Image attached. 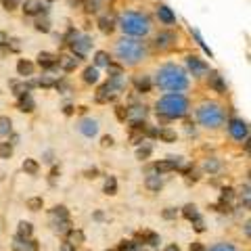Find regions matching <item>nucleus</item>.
Returning a JSON list of instances; mask_svg holds the SVG:
<instances>
[{"instance_id":"f257e3e1","label":"nucleus","mask_w":251,"mask_h":251,"mask_svg":"<svg viewBox=\"0 0 251 251\" xmlns=\"http://www.w3.org/2000/svg\"><path fill=\"white\" fill-rule=\"evenodd\" d=\"M111 59H115L122 67L128 69H136L140 67L145 61L151 57V44L140 40V38H132V36H120L111 42Z\"/></svg>"},{"instance_id":"f03ea898","label":"nucleus","mask_w":251,"mask_h":251,"mask_svg":"<svg viewBox=\"0 0 251 251\" xmlns=\"http://www.w3.org/2000/svg\"><path fill=\"white\" fill-rule=\"evenodd\" d=\"M151 77L155 88L166 92H186L193 84L191 74L182 65H176V63H163V65L157 67V72Z\"/></svg>"},{"instance_id":"7ed1b4c3","label":"nucleus","mask_w":251,"mask_h":251,"mask_svg":"<svg viewBox=\"0 0 251 251\" xmlns=\"http://www.w3.org/2000/svg\"><path fill=\"white\" fill-rule=\"evenodd\" d=\"M115 25L122 29L124 36H132V38H140L145 40L155 31V23L151 19V15H147L145 11H122L117 15Z\"/></svg>"},{"instance_id":"20e7f679","label":"nucleus","mask_w":251,"mask_h":251,"mask_svg":"<svg viewBox=\"0 0 251 251\" xmlns=\"http://www.w3.org/2000/svg\"><path fill=\"white\" fill-rule=\"evenodd\" d=\"M195 120L203 130L216 132L220 128H224L228 122V109H226L220 100H201L195 107Z\"/></svg>"},{"instance_id":"39448f33","label":"nucleus","mask_w":251,"mask_h":251,"mask_svg":"<svg viewBox=\"0 0 251 251\" xmlns=\"http://www.w3.org/2000/svg\"><path fill=\"white\" fill-rule=\"evenodd\" d=\"M188 111H191V99L182 92H168L155 103V113L161 122L180 120V117H186Z\"/></svg>"},{"instance_id":"423d86ee","label":"nucleus","mask_w":251,"mask_h":251,"mask_svg":"<svg viewBox=\"0 0 251 251\" xmlns=\"http://www.w3.org/2000/svg\"><path fill=\"white\" fill-rule=\"evenodd\" d=\"M176 46H178V34L172 27H166V29L157 31L155 38H153V49L159 50V52L174 50Z\"/></svg>"},{"instance_id":"0eeeda50","label":"nucleus","mask_w":251,"mask_h":251,"mask_svg":"<svg viewBox=\"0 0 251 251\" xmlns=\"http://www.w3.org/2000/svg\"><path fill=\"white\" fill-rule=\"evenodd\" d=\"M226 128H228V134L232 140L237 143H243V140H249V126L245 120L241 117H232V120L226 122Z\"/></svg>"},{"instance_id":"6e6552de","label":"nucleus","mask_w":251,"mask_h":251,"mask_svg":"<svg viewBox=\"0 0 251 251\" xmlns=\"http://www.w3.org/2000/svg\"><path fill=\"white\" fill-rule=\"evenodd\" d=\"M69 49H72V52H74V57L75 59H80V61H84V57L88 54V50L92 49V40L88 36H74L72 40H69Z\"/></svg>"},{"instance_id":"1a4fd4ad","label":"nucleus","mask_w":251,"mask_h":251,"mask_svg":"<svg viewBox=\"0 0 251 251\" xmlns=\"http://www.w3.org/2000/svg\"><path fill=\"white\" fill-rule=\"evenodd\" d=\"M186 67H188V72L193 74V77H203V75H207L209 72V65L203 59L199 57H186Z\"/></svg>"},{"instance_id":"9d476101","label":"nucleus","mask_w":251,"mask_h":251,"mask_svg":"<svg viewBox=\"0 0 251 251\" xmlns=\"http://www.w3.org/2000/svg\"><path fill=\"white\" fill-rule=\"evenodd\" d=\"M77 132L84 134L86 138H94L99 134V122L92 120V117H82V120L77 122Z\"/></svg>"},{"instance_id":"9b49d317","label":"nucleus","mask_w":251,"mask_h":251,"mask_svg":"<svg viewBox=\"0 0 251 251\" xmlns=\"http://www.w3.org/2000/svg\"><path fill=\"white\" fill-rule=\"evenodd\" d=\"M23 13L27 17H40V15L49 13V9H46V4H42V0H25L23 2Z\"/></svg>"},{"instance_id":"f8f14e48","label":"nucleus","mask_w":251,"mask_h":251,"mask_svg":"<svg viewBox=\"0 0 251 251\" xmlns=\"http://www.w3.org/2000/svg\"><path fill=\"white\" fill-rule=\"evenodd\" d=\"M155 15H157V19H159L161 25H166V27H172V25L176 23V15H174V11H172L170 6H166V4H157Z\"/></svg>"},{"instance_id":"ddd939ff","label":"nucleus","mask_w":251,"mask_h":251,"mask_svg":"<svg viewBox=\"0 0 251 251\" xmlns=\"http://www.w3.org/2000/svg\"><path fill=\"white\" fill-rule=\"evenodd\" d=\"M132 84H134L136 92H140V94H147L153 90V77L149 74H136L132 77Z\"/></svg>"},{"instance_id":"4468645a","label":"nucleus","mask_w":251,"mask_h":251,"mask_svg":"<svg viewBox=\"0 0 251 251\" xmlns=\"http://www.w3.org/2000/svg\"><path fill=\"white\" fill-rule=\"evenodd\" d=\"M38 67H42L44 72H52L59 67V54L52 52H40L38 54Z\"/></svg>"},{"instance_id":"2eb2a0df","label":"nucleus","mask_w":251,"mask_h":251,"mask_svg":"<svg viewBox=\"0 0 251 251\" xmlns=\"http://www.w3.org/2000/svg\"><path fill=\"white\" fill-rule=\"evenodd\" d=\"M207 86L218 94H226V82L218 72H207Z\"/></svg>"},{"instance_id":"dca6fc26","label":"nucleus","mask_w":251,"mask_h":251,"mask_svg":"<svg viewBox=\"0 0 251 251\" xmlns=\"http://www.w3.org/2000/svg\"><path fill=\"white\" fill-rule=\"evenodd\" d=\"M94 99H97V103H109V100H115V99H117V94H115L111 88H109V84L105 82V84L97 90V97H94Z\"/></svg>"},{"instance_id":"f3484780","label":"nucleus","mask_w":251,"mask_h":251,"mask_svg":"<svg viewBox=\"0 0 251 251\" xmlns=\"http://www.w3.org/2000/svg\"><path fill=\"white\" fill-rule=\"evenodd\" d=\"M34 72H36V63H31L27 59H19L17 61V74L23 75V77H34Z\"/></svg>"},{"instance_id":"a211bd4d","label":"nucleus","mask_w":251,"mask_h":251,"mask_svg":"<svg viewBox=\"0 0 251 251\" xmlns=\"http://www.w3.org/2000/svg\"><path fill=\"white\" fill-rule=\"evenodd\" d=\"M50 228H52V232H57V234H61V237H65V234L72 230V220H50Z\"/></svg>"},{"instance_id":"6ab92c4d","label":"nucleus","mask_w":251,"mask_h":251,"mask_svg":"<svg viewBox=\"0 0 251 251\" xmlns=\"http://www.w3.org/2000/svg\"><path fill=\"white\" fill-rule=\"evenodd\" d=\"M145 186H147V191H151V193H159L163 188V178L159 174H149L145 178Z\"/></svg>"},{"instance_id":"aec40b11","label":"nucleus","mask_w":251,"mask_h":251,"mask_svg":"<svg viewBox=\"0 0 251 251\" xmlns=\"http://www.w3.org/2000/svg\"><path fill=\"white\" fill-rule=\"evenodd\" d=\"M77 63H80V59H75L74 54H65V57H59V67H61L65 74L74 72V69L77 67Z\"/></svg>"},{"instance_id":"412c9836","label":"nucleus","mask_w":251,"mask_h":251,"mask_svg":"<svg viewBox=\"0 0 251 251\" xmlns=\"http://www.w3.org/2000/svg\"><path fill=\"white\" fill-rule=\"evenodd\" d=\"M203 172H205V174H218L220 170H222V161L218 159V157H207L205 161H203Z\"/></svg>"},{"instance_id":"4be33fe9","label":"nucleus","mask_w":251,"mask_h":251,"mask_svg":"<svg viewBox=\"0 0 251 251\" xmlns=\"http://www.w3.org/2000/svg\"><path fill=\"white\" fill-rule=\"evenodd\" d=\"M19 99V109L23 113H31L36 109V100L31 99V94L29 92H25V94H21V97H17Z\"/></svg>"},{"instance_id":"5701e85b","label":"nucleus","mask_w":251,"mask_h":251,"mask_svg":"<svg viewBox=\"0 0 251 251\" xmlns=\"http://www.w3.org/2000/svg\"><path fill=\"white\" fill-rule=\"evenodd\" d=\"M147 107L145 105H132L128 107V120L130 122H134V120H145L147 117Z\"/></svg>"},{"instance_id":"b1692460","label":"nucleus","mask_w":251,"mask_h":251,"mask_svg":"<svg viewBox=\"0 0 251 251\" xmlns=\"http://www.w3.org/2000/svg\"><path fill=\"white\" fill-rule=\"evenodd\" d=\"M99 29L103 31V34H113L115 21L111 17H107V15H100V17H99Z\"/></svg>"},{"instance_id":"393cba45","label":"nucleus","mask_w":251,"mask_h":251,"mask_svg":"<svg viewBox=\"0 0 251 251\" xmlns=\"http://www.w3.org/2000/svg\"><path fill=\"white\" fill-rule=\"evenodd\" d=\"M82 80L86 82V84H97L99 80H100V75H99V67H86L84 69V74H82Z\"/></svg>"},{"instance_id":"a878e982","label":"nucleus","mask_w":251,"mask_h":251,"mask_svg":"<svg viewBox=\"0 0 251 251\" xmlns=\"http://www.w3.org/2000/svg\"><path fill=\"white\" fill-rule=\"evenodd\" d=\"M207 251H241V249L230 241H218L211 247H207Z\"/></svg>"},{"instance_id":"bb28decb","label":"nucleus","mask_w":251,"mask_h":251,"mask_svg":"<svg viewBox=\"0 0 251 251\" xmlns=\"http://www.w3.org/2000/svg\"><path fill=\"white\" fill-rule=\"evenodd\" d=\"M111 61L113 59L107 50H97V54H94V67H107Z\"/></svg>"},{"instance_id":"cd10ccee","label":"nucleus","mask_w":251,"mask_h":251,"mask_svg":"<svg viewBox=\"0 0 251 251\" xmlns=\"http://www.w3.org/2000/svg\"><path fill=\"white\" fill-rule=\"evenodd\" d=\"M11 134H13V122H11V117L0 115V136L6 138V136H11Z\"/></svg>"},{"instance_id":"c85d7f7f","label":"nucleus","mask_w":251,"mask_h":251,"mask_svg":"<svg viewBox=\"0 0 251 251\" xmlns=\"http://www.w3.org/2000/svg\"><path fill=\"white\" fill-rule=\"evenodd\" d=\"M157 138H161L163 143H176V138H178V134H176V130H172V128H159V134H157Z\"/></svg>"},{"instance_id":"c756f323","label":"nucleus","mask_w":251,"mask_h":251,"mask_svg":"<svg viewBox=\"0 0 251 251\" xmlns=\"http://www.w3.org/2000/svg\"><path fill=\"white\" fill-rule=\"evenodd\" d=\"M65 237H67V243H72L74 247H77V245H82V243H84V232H82V230L72 228V230L65 234Z\"/></svg>"},{"instance_id":"7c9ffc66","label":"nucleus","mask_w":251,"mask_h":251,"mask_svg":"<svg viewBox=\"0 0 251 251\" xmlns=\"http://www.w3.org/2000/svg\"><path fill=\"white\" fill-rule=\"evenodd\" d=\"M23 172L29 176H38V172H40V163L36 159H25L23 161Z\"/></svg>"},{"instance_id":"2f4dec72","label":"nucleus","mask_w":251,"mask_h":251,"mask_svg":"<svg viewBox=\"0 0 251 251\" xmlns=\"http://www.w3.org/2000/svg\"><path fill=\"white\" fill-rule=\"evenodd\" d=\"M50 220H67L69 218V211H67V207L65 205H54L52 209H50Z\"/></svg>"},{"instance_id":"473e14b6","label":"nucleus","mask_w":251,"mask_h":251,"mask_svg":"<svg viewBox=\"0 0 251 251\" xmlns=\"http://www.w3.org/2000/svg\"><path fill=\"white\" fill-rule=\"evenodd\" d=\"M31 234H34V226H31L29 222H19L17 237H21V239H31Z\"/></svg>"},{"instance_id":"72a5a7b5","label":"nucleus","mask_w":251,"mask_h":251,"mask_svg":"<svg viewBox=\"0 0 251 251\" xmlns=\"http://www.w3.org/2000/svg\"><path fill=\"white\" fill-rule=\"evenodd\" d=\"M151 153H153V147L147 145V143H143V145H138V149H136V159L145 161V159H149V157H151Z\"/></svg>"},{"instance_id":"f704fd0d","label":"nucleus","mask_w":251,"mask_h":251,"mask_svg":"<svg viewBox=\"0 0 251 251\" xmlns=\"http://www.w3.org/2000/svg\"><path fill=\"white\" fill-rule=\"evenodd\" d=\"M34 27H36L38 31H42V34H49V31H50V21L46 19V15H44V17H36Z\"/></svg>"},{"instance_id":"c9c22d12","label":"nucleus","mask_w":251,"mask_h":251,"mask_svg":"<svg viewBox=\"0 0 251 251\" xmlns=\"http://www.w3.org/2000/svg\"><path fill=\"white\" fill-rule=\"evenodd\" d=\"M9 86H11V88H13V94H15V97H21V94H25V92H29V90H27V86H25V80H23V82H17V80H11V82H9Z\"/></svg>"},{"instance_id":"e433bc0d","label":"nucleus","mask_w":251,"mask_h":251,"mask_svg":"<svg viewBox=\"0 0 251 251\" xmlns=\"http://www.w3.org/2000/svg\"><path fill=\"white\" fill-rule=\"evenodd\" d=\"M25 205H27L29 211H40V209L44 207V199H42V197H29V199L25 201Z\"/></svg>"},{"instance_id":"4c0bfd02","label":"nucleus","mask_w":251,"mask_h":251,"mask_svg":"<svg viewBox=\"0 0 251 251\" xmlns=\"http://www.w3.org/2000/svg\"><path fill=\"white\" fill-rule=\"evenodd\" d=\"M103 191H105V195H115L117 193V180H115V176H107Z\"/></svg>"},{"instance_id":"58836bf2","label":"nucleus","mask_w":251,"mask_h":251,"mask_svg":"<svg viewBox=\"0 0 251 251\" xmlns=\"http://www.w3.org/2000/svg\"><path fill=\"white\" fill-rule=\"evenodd\" d=\"M199 214V209H197V205H195V203H186V205L182 207V216L188 220V222H191V220L195 218Z\"/></svg>"},{"instance_id":"ea45409f","label":"nucleus","mask_w":251,"mask_h":251,"mask_svg":"<svg viewBox=\"0 0 251 251\" xmlns=\"http://www.w3.org/2000/svg\"><path fill=\"white\" fill-rule=\"evenodd\" d=\"M143 243L155 247V245H159L161 243V239H159V234H155V232H143Z\"/></svg>"},{"instance_id":"a19ab883","label":"nucleus","mask_w":251,"mask_h":251,"mask_svg":"<svg viewBox=\"0 0 251 251\" xmlns=\"http://www.w3.org/2000/svg\"><path fill=\"white\" fill-rule=\"evenodd\" d=\"M211 209H216L218 214H232V205L226 203V201H220V203H216V205H211Z\"/></svg>"},{"instance_id":"79ce46f5","label":"nucleus","mask_w":251,"mask_h":251,"mask_svg":"<svg viewBox=\"0 0 251 251\" xmlns=\"http://www.w3.org/2000/svg\"><path fill=\"white\" fill-rule=\"evenodd\" d=\"M11 155H13V145L9 143V140L0 143V157H2V159H9Z\"/></svg>"},{"instance_id":"37998d69","label":"nucleus","mask_w":251,"mask_h":251,"mask_svg":"<svg viewBox=\"0 0 251 251\" xmlns=\"http://www.w3.org/2000/svg\"><path fill=\"white\" fill-rule=\"evenodd\" d=\"M2 2V6H4V11H9V13H13V11H17L19 6H21V0H0Z\"/></svg>"},{"instance_id":"c03bdc74","label":"nucleus","mask_w":251,"mask_h":251,"mask_svg":"<svg viewBox=\"0 0 251 251\" xmlns=\"http://www.w3.org/2000/svg\"><path fill=\"white\" fill-rule=\"evenodd\" d=\"M191 224H193V228L197 230V232H203V230H205V222H203V216H201V214L195 216V218L191 220Z\"/></svg>"},{"instance_id":"a18cd8bd","label":"nucleus","mask_w":251,"mask_h":251,"mask_svg":"<svg viewBox=\"0 0 251 251\" xmlns=\"http://www.w3.org/2000/svg\"><path fill=\"white\" fill-rule=\"evenodd\" d=\"M234 188H230V186H226V188H222V195H220V201H226V203H230L232 199H234Z\"/></svg>"},{"instance_id":"49530a36","label":"nucleus","mask_w":251,"mask_h":251,"mask_svg":"<svg viewBox=\"0 0 251 251\" xmlns=\"http://www.w3.org/2000/svg\"><path fill=\"white\" fill-rule=\"evenodd\" d=\"M161 218L168 220V222H172V220L178 218V209H176V207H166V209L161 211Z\"/></svg>"},{"instance_id":"de8ad7c7","label":"nucleus","mask_w":251,"mask_h":251,"mask_svg":"<svg viewBox=\"0 0 251 251\" xmlns=\"http://www.w3.org/2000/svg\"><path fill=\"white\" fill-rule=\"evenodd\" d=\"M36 82H38V86H42V88H50V86H54V80H52L49 74H44L42 77H38Z\"/></svg>"},{"instance_id":"09e8293b","label":"nucleus","mask_w":251,"mask_h":251,"mask_svg":"<svg viewBox=\"0 0 251 251\" xmlns=\"http://www.w3.org/2000/svg\"><path fill=\"white\" fill-rule=\"evenodd\" d=\"M130 143L136 145V147L143 145V143H145V134H143V132H132V130H130Z\"/></svg>"},{"instance_id":"8fccbe9b","label":"nucleus","mask_w":251,"mask_h":251,"mask_svg":"<svg viewBox=\"0 0 251 251\" xmlns=\"http://www.w3.org/2000/svg\"><path fill=\"white\" fill-rule=\"evenodd\" d=\"M115 117H117L120 122H126V120H128V107L117 105V107H115Z\"/></svg>"},{"instance_id":"3c124183","label":"nucleus","mask_w":251,"mask_h":251,"mask_svg":"<svg viewBox=\"0 0 251 251\" xmlns=\"http://www.w3.org/2000/svg\"><path fill=\"white\" fill-rule=\"evenodd\" d=\"M82 6L86 13H97V0H82Z\"/></svg>"},{"instance_id":"603ef678","label":"nucleus","mask_w":251,"mask_h":251,"mask_svg":"<svg viewBox=\"0 0 251 251\" xmlns=\"http://www.w3.org/2000/svg\"><path fill=\"white\" fill-rule=\"evenodd\" d=\"M134 245H136L134 241H122V245L117 247V251H132V249H134Z\"/></svg>"},{"instance_id":"864d4df0","label":"nucleus","mask_w":251,"mask_h":251,"mask_svg":"<svg viewBox=\"0 0 251 251\" xmlns=\"http://www.w3.org/2000/svg\"><path fill=\"white\" fill-rule=\"evenodd\" d=\"M188 251H207V247L203 245L201 241H193V243H191V247H188Z\"/></svg>"},{"instance_id":"5fc2aeb1","label":"nucleus","mask_w":251,"mask_h":251,"mask_svg":"<svg viewBox=\"0 0 251 251\" xmlns=\"http://www.w3.org/2000/svg\"><path fill=\"white\" fill-rule=\"evenodd\" d=\"M100 147H103V149L113 147V136H103V138H100Z\"/></svg>"},{"instance_id":"6e6d98bb","label":"nucleus","mask_w":251,"mask_h":251,"mask_svg":"<svg viewBox=\"0 0 251 251\" xmlns=\"http://www.w3.org/2000/svg\"><path fill=\"white\" fill-rule=\"evenodd\" d=\"M84 174H86V178H97V176H99V170L92 168V170H86Z\"/></svg>"},{"instance_id":"4d7b16f0","label":"nucleus","mask_w":251,"mask_h":251,"mask_svg":"<svg viewBox=\"0 0 251 251\" xmlns=\"http://www.w3.org/2000/svg\"><path fill=\"white\" fill-rule=\"evenodd\" d=\"M63 113H65V115H74L75 113V107L74 105H65V107H63Z\"/></svg>"},{"instance_id":"13d9d810","label":"nucleus","mask_w":251,"mask_h":251,"mask_svg":"<svg viewBox=\"0 0 251 251\" xmlns=\"http://www.w3.org/2000/svg\"><path fill=\"white\" fill-rule=\"evenodd\" d=\"M9 42V36H6V31H0V46H6Z\"/></svg>"},{"instance_id":"bf43d9fd","label":"nucleus","mask_w":251,"mask_h":251,"mask_svg":"<svg viewBox=\"0 0 251 251\" xmlns=\"http://www.w3.org/2000/svg\"><path fill=\"white\" fill-rule=\"evenodd\" d=\"M59 251H75V247L72 245V243H67V241H65V245H63Z\"/></svg>"},{"instance_id":"052dcab7","label":"nucleus","mask_w":251,"mask_h":251,"mask_svg":"<svg viewBox=\"0 0 251 251\" xmlns=\"http://www.w3.org/2000/svg\"><path fill=\"white\" fill-rule=\"evenodd\" d=\"M166 251H180V247L176 245V243H170V245L166 247Z\"/></svg>"},{"instance_id":"680f3d73","label":"nucleus","mask_w":251,"mask_h":251,"mask_svg":"<svg viewBox=\"0 0 251 251\" xmlns=\"http://www.w3.org/2000/svg\"><path fill=\"white\" fill-rule=\"evenodd\" d=\"M44 161H46V163H52V151L44 153Z\"/></svg>"},{"instance_id":"e2e57ef3","label":"nucleus","mask_w":251,"mask_h":251,"mask_svg":"<svg viewBox=\"0 0 251 251\" xmlns=\"http://www.w3.org/2000/svg\"><path fill=\"white\" fill-rule=\"evenodd\" d=\"M59 176V168H52V172H50V180H54Z\"/></svg>"},{"instance_id":"0e129e2a","label":"nucleus","mask_w":251,"mask_h":251,"mask_svg":"<svg viewBox=\"0 0 251 251\" xmlns=\"http://www.w3.org/2000/svg\"><path fill=\"white\" fill-rule=\"evenodd\" d=\"M249 234H251V230H249V220H247V222H245V237L249 239Z\"/></svg>"},{"instance_id":"69168bd1","label":"nucleus","mask_w":251,"mask_h":251,"mask_svg":"<svg viewBox=\"0 0 251 251\" xmlns=\"http://www.w3.org/2000/svg\"><path fill=\"white\" fill-rule=\"evenodd\" d=\"M77 111H80L82 115H86V111H88V107H77Z\"/></svg>"},{"instance_id":"338daca9","label":"nucleus","mask_w":251,"mask_h":251,"mask_svg":"<svg viewBox=\"0 0 251 251\" xmlns=\"http://www.w3.org/2000/svg\"><path fill=\"white\" fill-rule=\"evenodd\" d=\"M46 2H54V0H46Z\"/></svg>"}]
</instances>
